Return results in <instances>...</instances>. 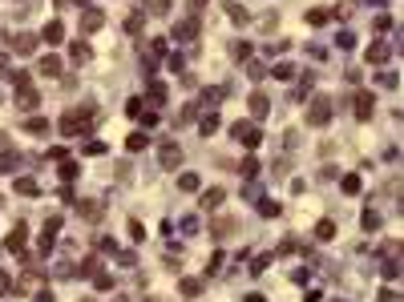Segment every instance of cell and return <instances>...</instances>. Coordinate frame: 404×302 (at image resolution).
Wrapping results in <instances>:
<instances>
[{"label": "cell", "mask_w": 404, "mask_h": 302, "mask_svg": "<svg viewBox=\"0 0 404 302\" xmlns=\"http://www.w3.org/2000/svg\"><path fill=\"white\" fill-rule=\"evenodd\" d=\"M202 4H206V0H190V8H194V12H198V8H202Z\"/></svg>", "instance_id": "obj_46"}, {"label": "cell", "mask_w": 404, "mask_h": 302, "mask_svg": "<svg viewBox=\"0 0 404 302\" xmlns=\"http://www.w3.org/2000/svg\"><path fill=\"white\" fill-rule=\"evenodd\" d=\"M247 109H251V117H267V97H263V93H251Z\"/></svg>", "instance_id": "obj_12"}, {"label": "cell", "mask_w": 404, "mask_h": 302, "mask_svg": "<svg viewBox=\"0 0 404 302\" xmlns=\"http://www.w3.org/2000/svg\"><path fill=\"white\" fill-rule=\"evenodd\" d=\"M311 125H328V117H332V101L328 97H319V101H311Z\"/></svg>", "instance_id": "obj_4"}, {"label": "cell", "mask_w": 404, "mask_h": 302, "mask_svg": "<svg viewBox=\"0 0 404 302\" xmlns=\"http://www.w3.org/2000/svg\"><path fill=\"white\" fill-rule=\"evenodd\" d=\"M392 24H396V20H392V16H376V20H372V28H376V33H388V28H392Z\"/></svg>", "instance_id": "obj_33"}, {"label": "cell", "mask_w": 404, "mask_h": 302, "mask_svg": "<svg viewBox=\"0 0 404 302\" xmlns=\"http://www.w3.org/2000/svg\"><path fill=\"white\" fill-rule=\"evenodd\" d=\"M4 69H8V61H4V56H0V73H4Z\"/></svg>", "instance_id": "obj_47"}, {"label": "cell", "mask_w": 404, "mask_h": 302, "mask_svg": "<svg viewBox=\"0 0 404 302\" xmlns=\"http://www.w3.org/2000/svg\"><path fill=\"white\" fill-rule=\"evenodd\" d=\"M125 113H129V117H142V101H138V97L125 101Z\"/></svg>", "instance_id": "obj_42"}, {"label": "cell", "mask_w": 404, "mask_h": 302, "mask_svg": "<svg viewBox=\"0 0 404 302\" xmlns=\"http://www.w3.org/2000/svg\"><path fill=\"white\" fill-rule=\"evenodd\" d=\"M8 290H12V278H8V274H0V294H8Z\"/></svg>", "instance_id": "obj_44"}, {"label": "cell", "mask_w": 404, "mask_h": 302, "mask_svg": "<svg viewBox=\"0 0 404 302\" xmlns=\"http://www.w3.org/2000/svg\"><path fill=\"white\" fill-rule=\"evenodd\" d=\"M376 81H380L384 89H396V85H400V77H396V73H384V77H376Z\"/></svg>", "instance_id": "obj_36"}, {"label": "cell", "mask_w": 404, "mask_h": 302, "mask_svg": "<svg viewBox=\"0 0 404 302\" xmlns=\"http://www.w3.org/2000/svg\"><path fill=\"white\" fill-rule=\"evenodd\" d=\"M384 61H388V49H384V45H372V49H368V65H384Z\"/></svg>", "instance_id": "obj_22"}, {"label": "cell", "mask_w": 404, "mask_h": 302, "mask_svg": "<svg viewBox=\"0 0 404 302\" xmlns=\"http://www.w3.org/2000/svg\"><path fill=\"white\" fill-rule=\"evenodd\" d=\"M125 33H129V37H138V33H142V12H133V16L125 20Z\"/></svg>", "instance_id": "obj_30"}, {"label": "cell", "mask_w": 404, "mask_h": 302, "mask_svg": "<svg viewBox=\"0 0 404 302\" xmlns=\"http://www.w3.org/2000/svg\"><path fill=\"white\" fill-rule=\"evenodd\" d=\"M61 177H65V182H73V177H77V161L61 157Z\"/></svg>", "instance_id": "obj_26"}, {"label": "cell", "mask_w": 404, "mask_h": 302, "mask_svg": "<svg viewBox=\"0 0 404 302\" xmlns=\"http://www.w3.org/2000/svg\"><path fill=\"white\" fill-rule=\"evenodd\" d=\"M24 242H29V230H24V226H16V230L8 234V242H4V246H8L12 254H20V258H24Z\"/></svg>", "instance_id": "obj_8"}, {"label": "cell", "mask_w": 404, "mask_h": 302, "mask_svg": "<svg viewBox=\"0 0 404 302\" xmlns=\"http://www.w3.org/2000/svg\"><path fill=\"white\" fill-rule=\"evenodd\" d=\"M336 41H340V49H356V37H352V33H340Z\"/></svg>", "instance_id": "obj_43"}, {"label": "cell", "mask_w": 404, "mask_h": 302, "mask_svg": "<svg viewBox=\"0 0 404 302\" xmlns=\"http://www.w3.org/2000/svg\"><path fill=\"white\" fill-rule=\"evenodd\" d=\"M267 262H271V254H263V258H255V262H251V270H255V274H263V270H267Z\"/></svg>", "instance_id": "obj_41"}, {"label": "cell", "mask_w": 404, "mask_h": 302, "mask_svg": "<svg viewBox=\"0 0 404 302\" xmlns=\"http://www.w3.org/2000/svg\"><path fill=\"white\" fill-rule=\"evenodd\" d=\"M223 8H227V16H231L234 24H251V12H247V8H243V4H234V0H227V4H223Z\"/></svg>", "instance_id": "obj_10"}, {"label": "cell", "mask_w": 404, "mask_h": 302, "mask_svg": "<svg viewBox=\"0 0 404 302\" xmlns=\"http://www.w3.org/2000/svg\"><path fill=\"white\" fill-rule=\"evenodd\" d=\"M372 105H376V93H372V89H360V93H356V117L368 121V117H372Z\"/></svg>", "instance_id": "obj_3"}, {"label": "cell", "mask_w": 404, "mask_h": 302, "mask_svg": "<svg viewBox=\"0 0 404 302\" xmlns=\"http://www.w3.org/2000/svg\"><path fill=\"white\" fill-rule=\"evenodd\" d=\"M24 129H29L33 137H45V133H49V121H45V117H29V121H24Z\"/></svg>", "instance_id": "obj_15"}, {"label": "cell", "mask_w": 404, "mask_h": 302, "mask_svg": "<svg viewBox=\"0 0 404 302\" xmlns=\"http://www.w3.org/2000/svg\"><path fill=\"white\" fill-rule=\"evenodd\" d=\"M243 198H247V201H259V198H263V190H259V186H243Z\"/></svg>", "instance_id": "obj_40"}, {"label": "cell", "mask_w": 404, "mask_h": 302, "mask_svg": "<svg viewBox=\"0 0 404 302\" xmlns=\"http://www.w3.org/2000/svg\"><path fill=\"white\" fill-rule=\"evenodd\" d=\"M41 77H61V56H45L41 61Z\"/></svg>", "instance_id": "obj_17"}, {"label": "cell", "mask_w": 404, "mask_h": 302, "mask_svg": "<svg viewBox=\"0 0 404 302\" xmlns=\"http://www.w3.org/2000/svg\"><path fill=\"white\" fill-rule=\"evenodd\" d=\"M210 230H214V238H223V234H234V230H238V222H214Z\"/></svg>", "instance_id": "obj_29"}, {"label": "cell", "mask_w": 404, "mask_h": 302, "mask_svg": "<svg viewBox=\"0 0 404 302\" xmlns=\"http://www.w3.org/2000/svg\"><path fill=\"white\" fill-rule=\"evenodd\" d=\"M315 238H319V242H332V238H336V222H319V226H315Z\"/></svg>", "instance_id": "obj_21"}, {"label": "cell", "mask_w": 404, "mask_h": 302, "mask_svg": "<svg viewBox=\"0 0 404 302\" xmlns=\"http://www.w3.org/2000/svg\"><path fill=\"white\" fill-rule=\"evenodd\" d=\"M198 37V20L194 16H186L182 24H174V41H194Z\"/></svg>", "instance_id": "obj_7"}, {"label": "cell", "mask_w": 404, "mask_h": 302, "mask_svg": "<svg viewBox=\"0 0 404 302\" xmlns=\"http://www.w3.org/2000/svg\"><path fill=\"white\" fill-rule=\"evenodd\" d=\"M259 214L263 218H279V201H259Z\"/></svg>", "instance_id": "obj_31"}, {"label": "cell", "mask_w": 404, "mask_h": 302, "mask_svg": "<svg viewBox=\"0 0 404 302\" xmlns=\"http://www.w3.org/2000/svg\"><path fill=\"white\" fill-rule=\"evenodd\" d=\"M182 294H186V298L202 294V282H198V278H186V282H182Z\"/></svg>", "instance_id": "obj_27"}, {"label": "cell", "mask_w": 404, "mask_h": 302, "mask_svg": "<svg viewBox=\"0 0 404 302\" xmlns=\"http://www.w3.org/2000/svg\"><path fill=\"white\" fill-rule=\"evenodd\" d=\"M49 45H61L65 41V28H61V20H53V24H45V33H41Z\"/></svg>", "instance_id": "obj_13"}, {"label": "cell", "mask_w": 404, "mask_h": 302, "mask_svg": "<svg viewBox=\"0 0 404 302\" xmlns=\"http://www.w3.org/2000/svg\"><path fill=\"white\" fill-rule=\"evenodd\" d=\"M101 24H105V12H101V8H85V12H81V28H85V33H97Z\"/></svg>", "instance_id": "obj_5"}, {"label": "cell", "mask_w": 404, "mask_h": 302, "mask_svg": "<svg viewBox=\"0 0 404 302\" xmlns=\"http://www.w3.org/2000/svg\"><path fill=\"white\" fill-rule=\"evenodd\" d=\"M214 129H219V113H206V117H202V137H210Z\"/></svg>", "instance_id": "obj_25"}, {"label": "cell", "mask_w": 404, "mask_h": 302, "mask_svg": "<svg viewBox=\"0 0 404 302\" xmlns=\"http://www.w3.org/2000/svg\"><path fill=\"white\" fill-rule=\"evenodd\" d=\"M146 8H150L154 16H166V12H170V0H146Z\"/></svg>", "instance_id": "obj_28"}, {"label": "cell", "mask_w": 404, "mask_h": 302, "mask_svg": "<svg viewBox=\"0 0 404 302\" xmlns=\"http://www.w3.org/2000/svg\"><path fill=\"white\" fill-rule=\"evenodd\" d=\"M89 117H93V105H85V109H73V113H65V117H61V133H85V129L93 125Z\"/></svg>", "instance_id": "obj_1"}, {"label": "cell", "mask_w": 404, "mask_h": 302, "mask_svg": "<svg viewBox=\"0 0 404 302\" xmlns=\"http://www.w3.org/2000/svg\"><path fill=\"white\" fill-rule=\"evenodd\" d=\"M69 56H73V61H77V65H85V61H89V56H93V49H89V45H85V41H73V49H69Z\"/></svg>", "instance_id": "obj_14"}, {"label": "cell", "mask_w": 404, "mask_h": 302, "mask_svg": "<svg viewBox=\"0 0 404 302\" xmlns=\"http://www.w3.org/2000/svg\"><path fill=\"white\" fill-rule=\"evenodd\" d=\"M214 205H223V190H206L202 194V209H214Z\"/></svg>", "instance_id": "obj_23"}, {"label": "cell", "mask_w": 404, "mask_h": 302, "mask_svg": "<svg viewBox=\"0 0 404 302\" xmlns=\"http://www.w3.org/2000/svg\"><path fill=\"white\" fill-rule=\"evenodd\" d=\"M340 190H344L347 198H352V194H360V177H356V173H344V177H340Z\"/></svg>", "instance_id": "obj_19"}, {"label": "cell", "mask_w": 404, "mask_h": 302, "mask_svg": "<svg viewBox=\"0 0 404 302\" xmlns=\"http://www.w3.org/2000/svg\"><path fill=\"white\" fill-rule=\"evenodd\" d=\"M231 52H234V61H251V52H255V49H251L247 41H234V45H231Z\"/></svg>", "instance_id": "obj_24"}, {"label": "cell", "mask_w": 404, "mask_h": 302, "mask_svg": "<svg viewBox=\"0 0 404 302\" xmlns=\"http://www.w3.org/2000/svg\"><path fill=\"white\" fill-rule=\"evenodd\" d=\"M129 238L142 242V238H146V226H142V222H129Z\"/></svg>", "instance_id": "obj_39"}, {"label": "cell", "mask_w": 404, "mask_h": 302, "mask_svg": "<svg viewBox=\"0 0 404 302\" xmlns=\"http://www.w3.org/2000/svg\"><path fill=\"white\" fill-rule=\"evenodd\" d=\"M158 161H162L166 169H178V165H182V149H178L174 141H166V145H162V153H158Z\"/></svg>", "instance_id": "obj_6"}, {"label": "cell", "mask_w": 404, "mask_h": 302, "mask_svg": "<svg viewBox=\"0 0 404 302\" xmlns=\"http://www.w3.org/2000/svg\"><path fill=\"white\" fill-rule=\"evenodd\" d=\"M231 133L238 137V141H243V145H251V149H255V145L263 141V133H259V125H247V121H238V125H234Z\"/></svg>", "instance_id": "obj_2"}, {"label": "cell", "mask_w": 404, "mask_h": 302, "mask_svg": "<svg viewBox=\"0 0 404 302\" xmlns=\"http://www.w3.org/2000/svg\"><path fill=\"white\" fill-rule=\"evenodd\" d=\"M73 4H89V0H73Z\"/></svg>", "instance_id": "obj_48"}, {"label": "cell", "mask_w": 404, "mask_h": 302, "mask_svg": "<svg viewBox=\"0 0 404 302\" xmlns=\"http://www.w3.org/2000/svg\"><path fill=\"white\" fill-rule=\"evenodd\" d=\"M16 194H24V198H37V194H41V186H37L33 177H16Z\"/></svg>", "instance_id": "obj_16"}, {"label": "cell", "mask_w": 404, "mask_h": 302, "mask_svg": "<svg viewBox=\"0 0 404 302\" xmlns=\"http://www.w3.org/2000/svg\"><path fill=\"white\" fill-rule=\"evenodd\" d=\"M380 222H384V218H380V214H376V205L368 201V209H364V230H380Z\"/></svg>", "instance_id": "obj_18"}, {"label": "cell", "mask_w": 404, "mask_h": 302, "mask_svg": "<svg viewBox=\"0 0 404 302\" xmlns=\"http://www.w3.org/2000/svg\"><path fill=\"white\" fill-rule=\"evenodd\" d=\"M125 145H129V149H146V145H150V141H146V133H133V137H129V141H125Z\"/></svg>", "instance_id": "obj_37"}, {"label": "cell", "mask_w": 404, "mask_h": 302, "mask_svg": "<svg viewBox=\"0 0 404 302\" xmlns=\"http://www.w3.org/2000/svg\"><path fill=\"white\" fill-rule=\"evenodd\" d=\"M12 49H16V52H24V56H29V52L37 49V37H33V33H16V37H12Z\"/></svg>", "instance_id": "obj_9"}, {"label": "cell", "mask_w": 404, "mask_h": 302, "mask_svg": "<svg viewBox=\"0 0 404 302\" xmlns=\"http://www.w3.org/2000/svg\"><path fill=\"white\" fill-rule=\"evenodd\" d=\"M178 190H182V194H194V190H198V173H182V177H178Z\"/></svg>", "instance_id": "obj_20"}, {"label": "cell", "mask_w": 404, "mask_h": 302, "mask_svg": "<svg viewBox=\"0 0 404 302\" xmlns=\"http://www.w3.org/2000/svg\"><path fill=\"white\" fill-rule=\"evenodd\" d=\"M238 169H243V173H247V177H255V173H259V161H255V157H247V161H243V165H238Z\"/></svg>", "instance_id": "obj_38"}, {"label": "cell", "mask_w": 404, "mask_h": 302, "mask_svg": "<svg viewBox=\"0 0 404 302\" xmlns=\"http://www.w3.org/2000/svg\"><path fill=\"white\" fill-rule=\"evenodd\" d=\"M16 105H20V109H37V105H41V93H37V89H20V93H16Z\"/></svg>", "instance_id": "obj_11"}, {"label": "cell", "mask_w": 404, "mask_h": 302, "mask_svg": "<svg viewBox=\"0 0 404 302\" xmlns=\"http://www.w3.org/2000/svg\"><path fill=\"white\" fill-rule=\"evenodd\" d=\"M190 121H194V105H182L178 109V125H190Z\"/></svg>", "instance_id": "obj_34"}, {"label": "cell", "mask_w": 404, "mask_h": 302, "mask_svg": "<svg viewBox=\"0 0 404 302\" xmlns=\"http://www.w3.org/2000/svg\"><path fill=\"white\" fill-rule=\"evenodd\" d=\"M33 302H57V298H53V290H41V294H37Z\"/></svg>", "instance_id": "obj_45"}, {"label": "cell", "mask_w": 404, "mask_h": 302, "mask_svg": "<svg viewBox=\"0 0 404 302\" xmlns=\"http://www.w3.org/2000/svg\"><path fill=\"white\" fill-rule=\"evenodd\" d=\"M150 101H154V105H162V101H166V85H158V81H154V85H150Z\"/></svg>", "instance_id": "obj_32"}, {"label": "cell", "mask_w": 404, "mask_h": 302, "mask_svg": "<svg viewBox=\"0 0 404 302\" xmlns=\"http://www.w3.org/2000/svg\"><path fill=\"white\" fill-rule=\"evenodd\" d=\"M93 286H97V290H114V278H110V274H93Z\"/></svg>", "instance_id": "obj_35"}]
</instances>
